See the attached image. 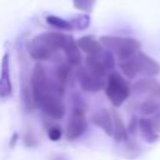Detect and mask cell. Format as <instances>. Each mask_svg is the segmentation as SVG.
I'll return each instance as SVG.
<instances>
[{"label": "cell", "instance_id": "7", "mask_svg": "<svg viewBox=\"0 0 160 160\" xmlns=\"http://www.w3.org/2000/svg\"><path fill=\"white\" fill-rule=\"evenodd\" d=\"M38 105L48 116H50L54 120H60L65 115V105L61 98L54 92H49L44 98H41Z\"/></svg>", "mask_w": 160, "mask_h": 160}, {"label": "cell", "instance_id": "8", "mask_svg": "<svg viewBox=\"0 0 160 160\" xmlns=\"http://www.w3.org/2000/svg\"><path fill=\"white\" fill-rule=\"evenodd\" d=\"M76 78L79 80V84L82 90L88 92H96L100 91L105 86L104 79L94 75L85 68H79L76 70Z\"/></svg>", "mask_w": 160, "mask_h": 160}, {"label": "cell", "instance_id": "23", "mask_svg": "<svg viewBox=\"0 0 160 160\" xmlns=\"http://www.w3.org/2000/svg\"><path fill=\"white\" fill-rule=\"evenodd\" d=\"M48 136L51 141H59L62 136V131H61V128L58 126V125H52L48 129Z\"/></svg>", "mask_w": 160, "mask_h": 160}, {"label": "cell", "instance_id": "13", "mask_svg": "<svg viewBox=\"0 0 160 160\" xmlns=\"http://www.w3.org/2000/svg\"><path fill=\"white\" fill-rule=\"evenodd\" d=\"M92 122L99 126L106 135L112 136V118H111V112L106 109H101L100 111H98L96 114L92 115L91 118Z\"/></svg>", "mask_w": 160, "mask_h": 160}, {"label": "cell", "instance_id": "9", "mask_svg": "<svg viewBox=\"0 0 160 160\" xmlns=\"http://www.w3.org/2000/svg\"><path fill=\"white\" fill-rule=\"evenodd\" d=\"M12 92V84L10 78V56L9 52L2 55L0 71V98H8Z\"/></svg>", "mask_w": 160, "mask_h": 160}, {"label": "cell", "instance_id": "25", "mask_svg": "<svg viewBox=\"0 0 160 160\" xmlns=\"http://www.w3.org/2000/svg\"><path fill=\"white\" fill-rule=\"evenodd\" d=\"M148 119L150 120V122H151L154 130H155L158 134H160V110L156 111L155 114L150 115V118H148Z\"/></svg>", "mask_w": 160, "mask_h": 160}, {"label": "cell", "instance_id": "12", "mask_svg": "<svg viewBox=\"0 0 160 160\" xmlns=\"http://www.w3.org/2000/svg\"><path fill=\"white\" fill-rule=\"evenodd\" d=\"M76 45L80 50L86 52L88 55H100L104 50V46L100 44V41L95 40L92 36H81L76 40Z\"/></svg>", "mask_w": 160, "mask_h": 160}, {"label": "cell", "instance_id": "10", "mask_svg": "<svg viewBox=\"0 0 160 160\" xmlns=\"http://www.w3.org/2000/svg\"><path fill=\"white\" fill-rule=\"evenodd\" d=\"M61 50L65 52L66 55V60H68V64L71 65V66H78L80 65L82 58H81V52L76 45V41L74 40L72 36L70 35H65V40H64V44H62V48Z\"/></svg>", "mask_w": 160, "mask_h": 160}, {"label": "cell", "instance_id": "27", "mask_svg": "<svg viewBox=\"0 0 160 160\" xmlns=\"http://www.w3.org/2000/svg\"><path fill=\"white\" fill-rule=\"evenodd\" d=\"M18 138H19V134L18 132H14L12 136H11V139H10V148H14V145L18 141Z\"/></svg>", "mask_w": 160, "mask_h": 160}, {"label": "cell", "instance_id": "22", "mask_svg": "<svg viewBox=\"0 0 160 160\" xmlns=\"http://www.w3.org/2000/svg\"><path fill=\"white\" fill-rule=\"evenodd\" d=\"M100 59L106 70H112L115 68V56L109 50H102V52L100 54Z\"/></svg>", "mask_w": 160, "mask_h": 160}, {"label": "cell", "instance_id": "3", "mask_svg": "<svg viewBox=\"0 0 160 160\" xmlns=\"http://www.w3.org/2000/svg\"><path fill=\"white\" fill-rule=\"evenodd\" d=\"M105 94L111 104L116 108L121 106L130 95V86L119 72H110L105 84Z\"/></svg>", "mask_w": 160, "mask_h": 160}, {"label": "cell", "instance_id": "21", "mask_svg": "<svg viewBox=\"0 0 160 160\" xmlns=\"http://www.w3.org/2000/svg\"><path fill=\"white\" fill-rule=\"evenodd\" d=\"M96 0H72V6L76 10H80L82 12H91L95 8Z\"/></svg>", "mask_w": 160, "mask_h": 160}, {"label": "cell", "instance_id": "2", "mask_svg": "<svg viewBox=\"0 0 160 160\" xmlns=\"http://www.w3.org/2000/svg\"><path fill=\"white\" fill-rule=\"evenodd\" d=\"M100 44L112 52L119 60H128L138 54L141 49V44L139 40L132 38H122V36H111L105 35L100 38Z\"/></svg>", "mask_w": 160, "mask_h": 160}, {"label": "cell", "instance_id": "11", "mask_svg": "<svg viewBox=\"0 0 160 160\" xmlns=\"http://www.w3.org/2000/svg\"><path fill=\"white\" fill-rule=\"evenodd\" d=\"M132 88L139 92L149 94L151 99H160V82L155 79H140L132 85Z\"/></svg>", "mask_w": 160, "mask_h": 160}, {"label": "cell", "instance_id": "19", "mask_svg": "<svg viewBox=\"0 0 160 160\" xmlns=\"http://www.w3.org/2000/svg\"><path fill=\"white\" fill-rule=\"evenodd\" d=\"M69 21L72 26V30H85L90 25V15L86 12H82L80 15H76Z\"/></svg>", "mask_w": 160, "mask_h": 160}, {"label": "cell", "instance_id": "24", "mask_svg": "<svg viewBox=\"0 0 160 160\" xmlns=\"http://www.w3.org/2000/svg\"><path fill=\"white\" fill-rule=\"evenodd\" d=\"M24 144L28 148H34L36 145V138L31 130H28L24 135Z\"/></svg>", "mask_w": 160, "mask_h": 160}, {"label": "cell", "instance_id": "15", "mask_svg": "<svg viewBox=\"0 0 160 160\" xmlns=\"http://www.w3.org/2000/svg\"><path fill=\"white\" fill-rule=\"evenodd\" d=\"M138 126L141 131V135L142 138L149 142V144H152L155 141L159 140V134L154 130L150 120L148 118H141L138 120Z\"/></svg>", "mask_w": 160, "mask_h": 160}, {"label": "cell", "instance_id": "5", "mask_svg": "<svg viewBox=\"0 0 160 160\" xmlns=\"http://www.w3.org/2000/svg\"><path fill=\"white\" fill-rule=\"evenodd\" d=\"M79 102V101H78ZM88 128V122H86V116H85V110L84 106L79 104L74 105L68 126H66V131H65V136L68 140L72 141L79 139Z\"/></svg>", "mask_w": 160, "mask_h": 160}, {"label": "cell", "instance_id": "20", "mask_svg": "<svg viewBox=\"0 0 160 160\" xmlns=\"http://www.w3.org/2000/svg\"><path fill=\"white\" fill-rule=\"evenodd\" d=\"M140 110L145 116H150V115H152V114H155L156 111L160 110V105L158 104V101L155 99H149V100H145L141 104Z\"/></svg>", "mask_w": 160, "mask_h": 160}, {"label": "cell", "instance_id": "16", "mask_svg": "<svg viewBox=\"0 0 160 160\" xmlns=\"http://www.w3.org/2000/svg\"><path fill=\"white\" fill-rule=\"evenodd\" d=\"M85 61H86L88 70L90 72H92L94 75H96V76H99L101 79L105 78L108 70L104 66V64H102V61L100 59V55H96V56L95 55H88L86 59H85Z\"/></svg>", "mask_w": 160, "mask_h": 160}, {"label": "cell", "instance_id": "4", "mask_svg": "<svg viewBox=\"0 0 160 160\" xmlns=\"http://www.w3.org/2000/svg\"><path fill=\"white\" fill-rule=\"evenodd\" d=\"M30 86H31V95L34 99L35 105L44 98L46 94L51 91V82L46 75L45 68L41 64H36L32 69L31 78H30Z\"/></svg>", "mask_w": 160, "mask_h": 160}, {"label": "cell", "instance_id": "14", "mask_svg": "<svg viewBox=\"0 0 160 160\" xmlns=\"http://www.w3.org/2000/svg\"><path fill=\"white\" fill-rule=\"evenodd\" d=\"M112 118V138L115 141H128V129L118 111H111Z\"/></svg>", "mask_w": 160, "mask_h": 160}, {"label": "cell", "instance_id": "6", "mask_svg": "<svg viewBox=\"0 0 160 160\" xmlns=\"http://www.w3.org/2000/svg\"><path fill=\"white\" fill-rule=\"evenodd\" d=\"M128 62L132 68L135 75H145V76H155L160 74V64L152 59L151 56L144 54V52H138L132 58L128 59Z\"/></svg>", "mask_w": 160, "mask_h": 160}, {"label": "cell", "instance_id": "17", "mask_svg": "<svg viewBox=\"0 0 160 160\" xmlns=\"http://www.w3.org/2000/svg\"><path fill=\"white\" fill-rule=\"evenodd\" d=\"M46 22L51 26H54L55 29H59V30H65V31H71L72 30V26L70 24L69 20H65L58 15H48L45 18Z\"/></svg>", "mask_w": 160, "mask_h": 160}, {"label": "cell", "instance_id": "1", "mask_svg": "<svg viewBox=\"0 0 160 160\" xmlns=\"http://www.w3.org/2000/svg\"><path fill=\"white\" fill-rule=\"evenodd\" d=\"M65 40V34L48 31L36 35L28 44V51L34 60H49L59 50H61Z\"/></svg>", "mask_w": 160, "mask_h": 160}, {"label": "cell", "instance_id": "26", "mask_svg": "<svg viewBox=\"0 0 160 160\" xmlns=\"http://www.w3.org/2000/svg\"><path fill=\"white\" fill-rule=\"evenodd\" d=\"M136 126H138V120H136V118H131V120H130V124H129V126H128V130H129V132H135V129H136Z\"/></svg>", "mask_w": 160, "mask_h": 160}, {"label": "cell", "instance_id": "28", "mask_svg": "<svg viewBox=\"0 0 160 160\" xmlns=\"http://www.w3.org/2000/svg\"><path fill=\"white\" fill-rule=\"evenodd\" d=\"M51 160H68V158L65 155H55Z\"/></svg>", "mask_w": 160, "mask_h": 160}, {"label": "cell", "instance_id": "18", "mask_svg": "<svg viewBox=\"0 0 160 160\" xmlns=\"http://www.w3.org/2000/svg\"><path fill=\"white\" fill-rule=\"evenodd\" d=\"M71 68H72V66L69 65V64H65V62L60 64V65L55 69V79H56L55 81H56L58 84L65 86V84H66V81H68V78H69V75H70Z\"/></svg>", "mask_w": 160, "mask_h": 160}]
</instances>
